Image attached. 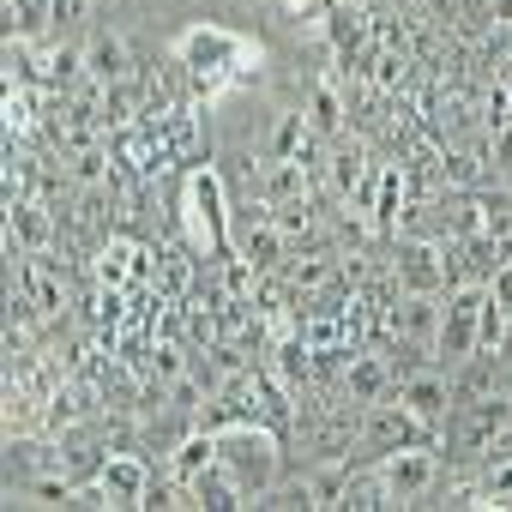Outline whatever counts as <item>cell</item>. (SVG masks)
<instances>
[{
  "label": "cell",
  "mask_w": 512,
  "mask_h": 512,
  "mask_svg": "<svg viewBox=\"0 0 512 512\" xmlns=\"http://www.w3.org/2000/svg\"><path fill=\"white\" fill-rule=\"evenodd\" d=\"M181 229L193 241V253L205 260H229L235 253V211H229V187L211 163L181 175Z\"/></svg>",
  "instance_id": "cell-1"
},
{
  "label": "cell",
  "mask_w": 512,
  "mask_h": 512,
  "mask_svg": "<svg viewBox=\"0 0 512 512\" xmlns=\"http://www.w3.org/2000/svg\"><path fill=\"white\" fill-rule=\"evenodd\" d=\"M217 434V464L241 482V494H247V506H260V494L278 482V428L272 422H260V416H235V422H223V428H211Z\"/></svg>",
  "instance_id": "cell-2"
},
{
  "label": "cell",
  "mask_w": 512,
  "mask_h": 512,
  "mask_svg": "<svg viewBox=\"0 0 512 512\" xmlns=\"http://www.w3.org/2000/svg\"><path fill=\"white\" fill-rule=\"evenodd\" d=\"M482 302H488V284H452V290L440 296V338H434V356H440L446 368L482 356Z\"/></svg>",
  "instance_id": "cell-3"
},
{
  "label": "cell",
  "mask_w": 512,
  "mask_h": 512,
  "mask_svg": "<svg viewBox=\"0 0 512 512\" xmlns=\"http://www.w3.org/2000/svg\"><path fill=\"white\" fill-rule=\"evenodd\" d=\"M356 434H362L368 452L386 458V452H404V446H434L440 428L422 422L404 398H380V404H362V428H356Z\"/></svg>",
  "instance_id": "cell-4"
},
{
  "label": "cell",
  "mask_w": 512,
  "mask_h": 512,
  "mask_svg": "<svg viewBox=\"0 0 512 512\" xmlns=\"http://www.w3.org/2000/svg\"><path fill=\"white\" fill-rule=\"evenodd\" d=\"M392 284L404 296H446V247L440 241H404L392 260Z\"/></svg>",
  "instance_id": "cell-5"
},
{
  "label": "cell",
  "mask_w": 512,
  "mask_h": 512,
  "mask_svg": "<svg viewBox=\"0 0 512 512\" xmlns=\"http://www.w3.org/2000/svg\"><path fill=\"white\" fill-rule=\"evenodd\" d=\"M380 476H386V488H392V506H416V500L434 488L440 458H434V446H404V452H386V458H380Z\"/></svg>",
  "instance_id": "cell-6"
},
{
  "label": "cell",
  "mask_w": 512,
  "mask_h": 512,
  "mask_svg": "<svg viewBox=\"0 0 512 512\" xmlns=\"http://www.w3.org/2000/svg\"><path fill=\"white\" fill-rule=\"evenodd\" d=\"M398 398H404L422 422H434V428H446V416H452V404H458V392H452V380H446L440 368L404 374V380H398Z\"/></svg>",
  "instance_id": "cell-7"
},
{
  "label": "cell",
  "mask_w": 512,
  "mask_h": 512,
  "mask_svg": "<svg viewBox=\"0 0 512 512\" xmlns=\"http://www.w3.org/2000/svg\"><path fill=\"white\" fill-rule=\"evenodd\" d=\"M97 476H103V488L115 494V506H151V464L139 458V452H109L103 464H97Z\"/></svg>",
  "instance_id": "cell-8"
},
{
  "label": "cell",
  "mask_w": 512,
  "mask_h": 512,
  "mask_svg": "<svg viewBox=\"0 0 512 512\" xmlns=\"http://www.w3.org/2000/svg\"><path fill=\"white\" fill-rule=\"evenodd\" d=\"M512 434V404L506 398H470L464 404V428H458V446L464 452H488Z\"/></svg>",
  "instance_id": "cell-9"
},
{
  "label": "cell",
  "mask_w": 512,
  "mask_h": 512,
  "mask_svg": "<svg viewBox=\"0 0 512 512\" xmlns=\"http://www.w3.org/2000/svg\"><path fill=\"white\" fill-rule=\"evenodd\" d=\"M49 235H55V223L37 199H7V253L13 260L19 253H49Z\"/></svg>",
  "instance_id": "cell-10"
},
{
  "label": "cell",
  "mask_w": 512,
  "mask_h": 512,
  "mask_svg": "<svg viewBox=\"0 0 512 512\" xmlns=\"http://www.w3.org/2000/svg\"><path fill=\"white\" fill-rule=\"evenodd\" d=\"M386 326H392L404 344H416V350L434 356V338H440V296H404V302L386 314Z\"/></svg>",
  "instance_id": "cell-11"
},
{
  "label": "cell",
  "mask_w": 512,
  "mask_h": 512,
  "mask_svg": "<svg viewBox=\"0 0 512 512\" xmlns=\"http://www.w3.org/2000/svg\"><path fill=\"white\" fill-rule=\"evenodd\" d=\"M344 392H350V404H380V398L398 392V380H392L386 356H374V350H350V362H344Z\"/></svg>",
  "instance_id": "cell-12"
},
{
  "label": "cell",
  "mask_w": 512,
  "mask_h": 512,
  "mask_svg": "<svg viewBox=\"0 0 512 512\" xmlns=\"http://www.w3.org/2000/svg\"><path fill=\"white\" fill-rule=\"evenodd\" d=\"M404 199H410V175H404L398 163H380V175H374V211H368V229H374V235H392V229L404 223Z\"/></svg>",
  "instance_id": "cell-13"
},
{
  "label": "cell",
  "mask_w": 512,
  "mask_h": 512,
  "mask_svg": "<svg viewBox=\"0 0 512 512\" xmlns=\"http://www.w3.org/2000/svg\"><path fill=\"white\" fill-rule=\"evenodd\" d=\"M85 79L103 85V91H109V85H127V79H133V67H127V43L109 37V31L91 37V43H85Z\"/></svg>",
  "instance_id": "cell-14"
},
{
  "label": "cell",
  "mask_w": 512,
  "mask_h": 512,
  "mask_svg": "<svg viewBox=\"0 0 512 512\" xmlns=\"http://www.w3.org/2000/svg\"><path fill=\"white\" fill-rule=\"evenodd\" d=\"M308 127H314L320 145H338V139H344V127H350V103H344V91H338L332 79L314 85V97H308Z\"/></svg>",
  "instance_id": "cell-15"
},
{
  "label": "cell",
  "mask_w": 512,
  "mask_h": 512,
  "mask_svg": "<svg viewBox=\"0 0 512 512\" xmlns=\"http://www.w3.org/2000/svg\"><path fill=\"white\" fill-rule=\"evenodd\" d=\"M260 193H266L272 205L308 199V163H302V157H266V163H260Z\"/></svg>",
  "instance_id": "cell-16"
},
{
  "label": "cell",
  "mask_w": 512,
  "mask_h": 512,
  "mask_svg": "<svg viewBox=\"0 0 512 512\" xmlns=\"http://www.w3.org/2000/svg\"><path fill=\"white\" fill-rule=\"evenodd\" d=\"M217 464V434L211 428H199V434H187L181 446H175V458H169V482L175 488H187L199 470H211Z\"/></svg>",
  "instance_id": "cell-17"
},
{
  "label": "cell",
  "mask_w": 512,
  "mask_h": 512,
  "mask_svg": "<svg viewBox=\"0 0 512 512\" xmlns=\"http://www.w3.org/2000/svg\"><path fill=\"white\" fill-rule=\"evenodd\" d=\"M326 169H332V187H338V199H350L368 175H374V163H368V151L362 145H332V157H326Z\"/></svg>",
  "instance_id": "cell-18"
},
{
  "label": "cell",
  "mask_w": 512,
  "mask_h": 512,
  "mask_svg": "<svg viewBox=\"0 0 512 512\" xmlns=\"http://www.w3.org/2000/svg\"><path fill=\"white\" fill-rule=\"evenodd\" d=\"M308 145H314V127H308L302 109H290V115H278V127H272V151H266V157H302Z\"/></svg>",
  "instance_id": "cell-19"
},
{
  "label": "cell",
  "mask_w": 512,
  "mask_h": 512,
  "mask_svg": "<svg viewBox=\"0 0 512 512\" xmlns=\"http://www.w3.org/2000/svg\"><path fill=\"white\" fill-rule=\"evenodd\" d=\"M308 488H314V506H344V488H350V464L332 458L320 470H308Z\"/></svg>",
  "instance_id": "cell-20"
},
{
  "label": "cell",
  "mask_w": 512,
  "mask_h": 512,
  "mask_svg": "<svg viewBox=\"0 0 512 512\" xmlns=\"http://www.w3.org/2000/svg\"><path fill=\"white\" fill-rule=\"evenodd\" d=\"M344 506H356V512H368V506H392V488H386V476L380 470H350V488H344Z\"/></svg>",
  "instance_id": "cell-21"
},
{
  "label": "cell",
  "mask_w": 512,
  "mask_h": 512,
  "mask_svg": "<svg viewBox=\"0 0 512 512\" xmlns=\"http://www.w3.org/2000/svg\"><path fill=\"white\" fill-rule=\"evenodd\" d=\"M0 115H7V139H13V133H31V127H37V97H31V85H7Z\"/></svg>",
  "instance_id": "cell-22"
},
{
  "label": "cell",
  "mask_w": 512,
  "mask_h": 512,
  "mask_svg": "<svg viewBox=\"0 0 512 512\" xmlns=\"http://www.w3.org/2000/svg\"><path fill=\"white\" fill-rule=\"evenodd\" d=\"M482 488H488V506H512V452L482 470Z\"/></svg>",
  "instance_id": "cell-23"
},
{
  "label": "cell",
  "mask_w": 512,
  "mask_h": 512,
  "mask_svg": "<svg viewBox=\"0 0 512 512\" xmlns=\"http://www.w3.org/2000/svg\"><path fill=\"white\" fill-rule=\"evenodd\" d=\"M272 217H278V229H284L290 241H296V235H314V211H308V199H290V205H278Z\"/></svg>",
  "instance_id": "cell-24"
},
{
  "label": "cell",
  "mask_w": 512,
  "mask_h": 512,
  "mask_svg": "<svg viewBox=\"0 0 512 512\" xmlns=\"http://www.w3.org/2000/svg\"><path fill=\"white\" fill-rule=\"evenodd\" d=\"M332 272H338V266L326 260V253H314L308 266H296V290H302V296H314V290H326V284H332Z\"/></svg>",
  "instance_id": "cell-25"
},
{
  "label": "cell",
  "mask_w": 512,
  "mask_h": 512,
  "mask_svg": "<svg viewBox=\"0 0 512 512\" xmlns=\"http://www.w3.org/2000/svg\"><path fill=\"white\" fill-rule=\"evenodd\" d=\"M506 326H512V314L500 302H482V350H500L506 344Z\"/></svg>",
  "instance_id": "cell-26"
},
{
  "label": "cell",
  "mask_w": 512,
  "mask_h": 512,
  "mask_svg": "<svg viewBox=\"0 0 512 512\" xmlns=\"http://www.w3.org/2000/svg\"><path fill=\"white\" fill-rule=\"evenodd\" d=\"M488 302H500V308L512 314V253H506V260L488 272Z\"/></svg>",
  "instance_id": "cell-27"
},
{
  "label": "cell",
  "mask_w": 512,
  "mask_h": 512,
  "mask_svg": "<svg viewBox=\"0 0 512 512\" xmlns=\"http://www.w3.org/2000/svg\"><path fill=\"white\" fill-rule=\"evenodd\" d=\"M169 410H199V380H193V374H181V380L169 386Z\"/></svg>",
  "instance_id": "cell-28"
},
{
  "label": "cell",
  "mask_w": 512,
  "mask_h": 512,
  "mask_svg": "<svg viewBox=\"0 0 512 512\" xmlns=\"http://www.w3.org/2000/svg\"><path fill=\"white\" fill-rule=\"evenodd\" d=\"M284 7H290V13H302V19H314V13H326V7H320V0H284Z\"/></svg>",
  "instance_id": "cell-29"
},
{
  "label": "cell",
  "mask_w": 512,
  "mask_h": 512,
  "mask_svg": "<svg viewBox=\"0 0 512 512\" xmlns=\"http://www.w3.org/2000/svg\"><path fill=\"white\" fill-rule=\"evenodd\" d=\"M488 19H506L512 25V0H488Z\"/></svg>",
  "instance_id": "cell-30"
},
{
  "label": "cell",
  "mask_w": 512,
  "mask_h": 512,
  "mask_svg": "<svg viewBox=\"0 0 512 512\" xmlns=\"http://www.w3.org/2000/svg\"><path fill=\"white\" fill-rule=\"evenodd\" d=\"M350 7H374V0H350Z\"/></svg>",
  "instance_id": "cell-31"
}]
</instances>
